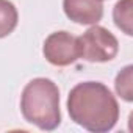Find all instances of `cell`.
<instances>
[{
  "instance_id": "obj_1",
  "label": "cell",
  "mask_w": 133,
  "mask_h": 133,
  "mask_svg": "<svg viewBox=\"0 0 133 133\" xmlns=\"http://www.w3.org/2000/svg\"><path fill=\"white\" fill-rule=\"evenodd\" d=\"M71 121L92 133H107L119 121V103L110 88L100 82L77 83L68 96Z\"/></svg>"
},
{
  "instance_id": "obj_2",
  "label": "cell",
  "mask_w": 133,
  "mask_h": 133,
  "mask_svg": "<svg viewBox=\"0 0 133 133\" xmlns=\"http://www.w3.org/2000/svg\"><path fill=\"white\" fill-rule=\"evenodd\" d=\"M21 113L28 124L42 131L56 130L61 124L59 89L56 83L45 77L30 80L22 89Z\"/></svg>"
},
{
  "instance_id": "obj_3",
  "label": "cell",
  "mask_w": 133,
  "mask_h": 133,
  "mask_svg": "<svg viewBox=\"0 0 133 133\" xmlns=\"http://www.w3.org/2000/svg\"><path fill=\"white\" fill-rule=\"evenodd\" d=\"M80 58L88 63H107L116 58L119 52L117 38L105 27L91 25L77 38Z\"/></svg>"
},
{
  "instance_id": "obj_4",
  "label": "cell",
  "mask_w": 133,
  "mask_h": 133,
  "mask_svg": "<svg viewBox=\"0 0 133 133\" xmlns=\"http://www.w3.org/2000/svg\"><path fill=\"white\" fill-rule=\"evenodd\" d=\"M42 55L50 64L58 68L74 64L80 58L77 36L64 30L50 33L44 41Z\"/></svg>"
},
{
  "instance_id": "obj_5",
  "label": "cell",
  "mask_w": 133,
  "mask_h": 133,
  "mask_svg": "<svg viewBox=\"0 0 133 133\" xmlns=\"http://www.w3.org/2000/svg\"><path fill=\"white\" fill-rule=\"evenodd\" d=\"M63 11L78 25H96L103 17V0H63Z\"/></svg>"
},
{
  "instance_id": "obj_6",
  "label": "cell",
  "mask_w": 133,
  "mask_h": 133,
  "mask_svg": "<svg viewBox=\"0 0 133 133\" xmlns=\"http://www.w3.org/2000/svg\"><path fill=\"white\" fill-rule=\"evenodd\" d=\"M114 25L127 36H133V0H119L113 8Z\"/></svg>"
},
{
  "instance_id": "obj_7",
  "label": "cell",
  "mask_w": 133,
  "mask_h": 133,
  "mask_svg": "<svg viewBox=\"0 0 133 133\" xmlns=\"http://www.w3.org/2000/svg\"><path fill=\"white\" fill-rule=\"evenodd\" d=\"M19 22L17 8L10 0H0V39L11 35Z\"/></svg>"
},
{
  "instance_id": "obj_8",
  "label": "cell",
  "mask_w": 133,
  "mask_h": 133,
  "mask_svg": "<svg viewBox=\"0 0 133 133\" xmlns=\"http://www.w3.org/2000/svg\"><path fill=\"white\" fill-rule=\"evenodd\" d=\"M114 89L117 96L125 102H133V66L128 64L116 75Z\"/></svg>"
}]
</instances>
